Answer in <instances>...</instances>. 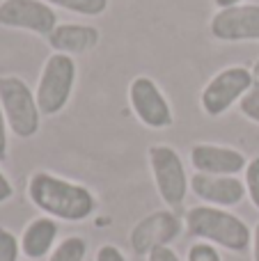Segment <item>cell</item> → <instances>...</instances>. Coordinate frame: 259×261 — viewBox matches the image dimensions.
I'll list each match as a JSON object with an SVG mask.
<instances>
[{
  "label": "cell",
  "instance_id": "ac0fdd59",
  "mask_svg": "<svg viewBox=\"0 0 259 261\" xmlns=\"http://www.w3.org/2000/svg\"><path fill=\"white\" fill-rule=\"evenodd\" d=\"M0 261H18V241L5 227H0Z\"/></svg>",
  "mask_w": 259,
  "mask_h": 261
},
{
  "label": "cell",
  "instance_id": "7402d4cb",
  "mask_svg": "<svg viewBox=\"0 0 259 261\" xmlns=\"http://www.w3.org/2000/svg\"><path fill=\"white\" fill-rule=\"evenodd\" d=\"M96 261H126V257L117 245H101L96 252Z\"/></svg>",
  "mask_w": 259,
  "mask_h": 261
},
{
  "label": "cell",
  "instance_id": "5bb4252c",
  "mask_svg": "<svg viewBox=\"0 0 259 261\" xmlns=\"http://www.w3.org/2000/svg\"><path fill=\"white\" fill-rule=\"evenodd\" d=\"M58 236V222L53 218H37L25 227L21 236V250L28 259H41L50 252Z\"/></svg>",
  "mask_w": 259,
  "mask_h": 261
},
{
  "label": "cell",
  "instance_id": "ffe728a7",
  "mask_svg": "<svg viewBox=\"0 0 259 261\" xmlns=\"http://www.w3.org/2000/svg\"><path fill=\"white\" fill-rule=\"evenodd\" d=\"M239 108H241V113L246 115L248 119L259 124V87H252V90L239 101Z\"/></svg>",
  "mask_w": 259,
  "mask_h": 261
},
{
  "label": "cell",
  "instance_id": "277c9868",
  "mask_svg": "<svg viewBox=\"0 0 259 261\" xmlns=\"http://www.w3.org/2000/svg\"><path fill=\"white\" fill-rule=\"evenodd\" d=\"M76 85V62L71 55L53 53L41 69L37 83V106L41 115H58L71 99Z\"/></svg>",
  "mask_w": 259,
  "mask_h": 261
},
{
  "label": "cell",
  "instance_id": "e0dca14e",
  "mask_svg": "<svg viewBox=\"0 0 259 261\" xmlns=\"http://www.w3.org/2000/svg\"><path fill=\"white\" fill-rule=\"evenodd\" d=\"M246 190L250 195L252 204L259 208V156H255L252 161H248L246 165Z\"/></svg>",
  "mask_w": 259,
  "mask_h": 261
},
{
  "label": "cell",
  "instance_id": "3957f363",
  "mask_svg": "<svg viewBox=\"0 0 259 261\" xmlns=\"http://www.w3.org/2000/svg\"><path fill=\"white\" fill-rule=\"evenodd\" d=\"M0 108L14 135L32 138L39 130L41 110L37 106V96L18 76H0Z\"/></svg>",
  "mask_w": 259,
  "mask_h": 261
},
{
  "label": "cell",
  "instance_id": "603a6c76",
  "mask_svg": "<svg viewBox=\"0 0 259 261\" xmlns=\"http://www.w3.org/2000/svg\"><path fill=\"white\" fill-rule=\"evenodd\" d=\"M5 158H7V119L0 108V161H5Z\"/></svg>",
  "mask_w": 259,
  "mask_h": 261
},
{
  "label": "cell",
  "instance_id": "484cf974",
  "mask_svg": "<svg viewBox=\"0 0 259 261\" xmlns=\"http://www.w3.org/2000/svg\"><path fill=\"white\" fill-rule=\"evenodd\" d=\"M216 7L218 9H225V7H234V5H241V0H214Z\"/></svg>",
  "mask_w": 259,
  "mask_h": 261
},
{
  "label": "cell",
  "instance_id": "2e32d148",
  "mask_svg": "<svg viewBox=\"0 0 259 261\" xmlns=\"http://www.w3.org/2000/svg\"><path fill=\"white\" fill-rule=\"evenodd\" d=\"M85 252H87L85 241L81 236H69V239H64L53 250L48 261H83L85 259Z\"/></svg>",
  "mask_w": 259,
  "mask_h": 261
},
{
  "label": "cell",
  "instance_id": "ba28073f",
  "mask_svg": "<svg viewBox=\"0 0 259 261\" xmlns=\"http://www.w3.org/2000/svg\"><path fill=\"white\" fill-rule=\"evenodd\" d=\"M128 101H131L136 117L145 126L168 128L172 124V108H170L168 99L163 96V92L159 90V85L151 78L147 76L133 78L131 87H128Z\"/></svg>",
  "mask_w": 259,
  "mask_h": 261
},
{
  "label": "cell",
  "instance_id": "7a4b0ae2",
  "mask_svg": "<svg viewBox=\"0 0 259 261\" xmlns=\"http://www.w3.org/2000/svg\"><path fill=\"white\" fill-rule=\"evenodd\" d=\"M186 229L197 239L232 252H243L252 243V231L246 222L220 206H193L186 213Z\"/></svg>",
  "mask_w": 259,
  "mask_h": 261
},
{
  "label": "cell",
  "instance_id": "8fae6325",
  "mask_svg": "<svg viewBox=\"0 0 259 261\" xmlns=\"http://www.w3.org/2000/svg\"><path fill=\"white\" fill-rule=\"evenodd\" d=\"M193 193L200 199L209 202L211 206H237L246 197V184L237 176H216V174H200L197 172L191 179Z\"/></svg>",
  "mask_w": 259,
  "mask_h": 261
},
{
  "label": "cell",
  "instance_id": "30bf717a",
  "mask_svg": "<svg viewBox=\"0 0 259 261\" xmlns=\"http://www.w3.org/2000/svg\"><path fill=\"white\" fill-rule=\"evenodd\" d=\"M191 163L200 174L216 176H234L248 165L241 151L232 147H218V144H195L191 149Z\"/></svg>",
  "mask_w": 259,
  "mask_h": 261
},
{
  "label": "cell",
  "instance_id": "d4e9b609",
  "mask_svg": "<svg viewBox=\"0 0 259 261\" xmlns=\"http://www.w3.org/2000/svg\"><path fill=\"white\" fill-rule=\"evenodd\" d=\"M252 261H259V222L252 231Z\"/></svg>",
  "mask_w": 259,
  "mask_h": 261
},
{
  "label": "cell",
  "instance_id": "44dd1931",
  "mask_svg": "<svg viewBox=\"0 0 259 261\" xmlns=\"http://www.w3.org/2000/svg\"><path fill=\"white\" fill-rule=\"evenodd\" d=\"M147 261H182L179 254L174 252L168 245H161V248H154L149 254H147Z\"/></svg>",
  "mask_w": 259,
  "mask_h": 261
},
{
  "label": "cell",
  "instance_id": "52a82bcc",
  "mask_svg": "<svg viewBox=\"0 0 259 261\" xmlns=\"http://www.w3.org/2000/svg\"><path fill=\"white\" fill-rule=\"evenodd\" d=\"M0 25L48 37L58 25V16L53 5H48L46 0H3Z\"/></svg>",
  "mask_w": 259,
  "mask_h": 261
},
{
  "label": "cell",
  "instance_id": "8992f818",
  "mask_svg": "<svg viewBox=\"0 0 259 261\" xmlns=\"http://www.w3.org/2000/svg\"><path fill=\"white\" fill-rule=\"evenodd\" d=\"M149 165L161 199L168 206H182L191 184L182 156L168 144H154L149 149Z\"/></svg>",
  "mask_w": 259,
  "mask_h": 261
},
{
  "label": "cell",
  "instance_id": "9a60e30c",
  "mask_svg": "<svg viewBox=\"0 0 259 261\" xmlns=\"http://www.w3.org/2000/svg\"><path fill=\"white\" fill-rule=\"evenodd\" d=\"M46 3L62 7L67 12L83 14V16H99L108 9V0H46Z\"/></svg>",
  "mask_w": 259,
  "mask_h": 261
},
{
  "label": "cell",
  "instance_id": "cb8c5ba5",
  "mask_svg": "<svg viewBox=\"0 0 259 261\" xmlns=\"http://www.w3.org/2000/svg\"><path fill=\"white\" fill-rule=\"evenodd\" d=\"M12 195H14L12 184H9V179L3 174V172H0V204H3V202H7V199L12 197Z\"/></svg>",
  "mask_w": 259,
  "mask_h": 261
},
{
  "label": "cell",
  "instance_id": "5b68a950",
  "mask_svg": "<svg viewBox=\"0 0 259 261\" xmlns=\"http://www.w3.org/2000/svg\"><path fill=\"white\" fill-rule=\"evenodd\" d=\"M252 81H255V76L246 67L223 69L202 90V110L209 117H220L252 90Z\"/></svg>",
  "mask_w": 259,
  "mask_h": 261
},
{
  "label": "cell",
  "instance_id": "d6986e66",
  "mask_svg": "<svg viewBox=\"0 0 259 261\" xmlns=\"http://www.w3.org/2000/svg\"><path fill=\"white\" fill-rule=\"evenodd\" d=\"M188 261H223L218 254V250L214 248L211 243H195L191 245V250H188Z\"/></svg>",
  "mask_w": 259,
  "mask_h": 261
},
{
  "label": "cell",
  "instance_id": "4316f807",
  "mask_svg": "<svg viewBox=\"0 0 259 261\" xmlns=\"http://www.w3.org/2000/svg\"><path fill=\"white\" fill-rule=\"evenodd\" d=\"M252 76H255V81L259 83V60L255 62V67H252Z\"/></svg>",
  "mask_w": 259,
  "mask_h": 261
},
{
  "label": "cell",
  "instance_id": "7c38bea8",
  "mask_svg": "<svg viewBox=\"0 0 259 261\" xmlns=\"http://www.w3.org/2000/svg\"><path fill=\"white\" fill-rule=\"evenodd\" d=\"M177 234H179V220L172 213L161 211L145 218L142 222H138V227L133 229L131 243L138 254H149L154 248L168 245Z\"/></svg>",
  "mask_w": 259,
  "mask_h": 261
},
{
  "label": "cell",
  "instance_id": "9c48e42d",
  "mask_svg": "<svg viewBox=\"0 0 259 261\" xmlns=\"http://www.w3.org/2000/svg\"><path fill=\"white\" fill-rule=\"evenodd\" d=\"M209 28L218 41H259V5L218 9Z\"/></svg>",
  "mask_w": 259,
  "mask_h": 261
},
{
  "label": "cell",
  "instance_id": "6da1fadb",
  "mask_svg": "<svg viewBox=\"0 0 259 261\" xmlns=\"http://www.w3.org/2000/svg\"><path fill=\"white\" fill-rule=\"evenodd\" d=\"M28 195L32 204L50 218L81 222L96 208V199L85 186L55 176L50 172H35L28 181Z\"/></svg>",
  "mask_w": 259,
  "mask_h": 261
},
{
  "label": "cell",
  "instance_id": "4fadbf2b",
  "mask_svg": "<svg viewBox=\"0 0 259 261\" xmlns=\"http://www.w3.org/2000/svg\"><path fill=\"white\" fill-rule=\"evenodd\" d=\"M48 44L55 53H87L99 44V30L92 25H81V23H62V25H55V30L50 32Z\"/></svg>",
  "mask_w": 259,
  "mask_h": 261
}]
</instances>
